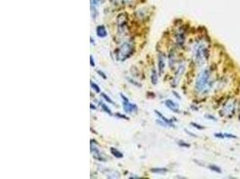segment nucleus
Here are the masks:
<instances>
[{
	"instance_id": "1",
	"label": "nucleus",
	"mask_w": 240,
	"mask_h": 179,
	"mask_svg": "<svg viewBox=\"0 0 240 179\" xmlns=\"http://www.w3.org/2000/svg\"><path fill=\"white\" fill-rule=\"evenodd\" d=\"M211 72L209 69L201 70L195 80V89L199 93L205 94L210 92L212 87V80L211 76Z\"/></svg>"
},
{
	"instance_id": "2",
	"label": "nucleus",
	"mask_w": 240,
	"mask_h": 179,
	"mask_svg": "<svg viewBox=\"0 0 240 179\" xmlns=\"http://www.w3.org/2000/svg\"><path fill=\"white\" fill-rule=\"evenodd\" d=\"M208 48L204 42L202 41H198L193 45V56L195 63L198 65H203L206 62L208 58Z\"/></svg>"
},
{
	"instance_id": "3",
	"label": "nucleus",
	"mask_w": 240,
	"mask_h": 179,
	"mask_svg": "<svg viewBox=\"0 0 240 179\" xmlns=\"http://www.w3.org/2000/svg\"><path fill=\"white\" fill-rule=\"evenodd\" d=\"M134 42L133 40H127L123 42L116 50V59L120 62H123L128 59L134 52Z\"/></svg>"
},
{
	"instance_id": "4",
	"label": "nucleus",
	"mask_w": 240,
	"mask_h": 179,
	"mask_svg": "<svg viewBox=\"0 0 240 179\" xmlns=\"http://www.w3.org/2000/svg\"><path fill=\"white\" fill-rule=\"evenodd\" d=\"M236 100L230 99L223 107V109H222V110L220 111V115L222 116H226V117L230 118L236 111Z\"/></svg>"
},
{
	"instance_id": "5",
	"label": "nucleus",
	"mask_w": 240,
	"mask_h": 179,
	"mask_svg": "<svg viewBox=\"0 0 240 179\" xmlns=\"http://www.w3.org/2000/svg\"><path fill=\"white\" fill-rule=\"evenodd\" d=\"M120 96H121V99H123V110L125 111V113L131 114L133 112L138 111V107H137L136 104L130 103L129 99L125 95H123V93L120 94Z\"/></svg>"
},
{
	"instance_id": "6",
	"label": "nucleus",
	"mask_w": 240,
	"mask_h": 179,
	"mask_svg": "<svg viewBox=\"0 0 240 179\" xmlns=\"http://www.w3.org/2000/svg\"><path fill=\"white\" fill-rule=\"evenodd\" d=\"M127 14L126 13H121L119 14L117 17V28H118V32L119 34H123L126 31L127 28Z\"/></svg>"
},
{
	"instance_id": "7",
	"label": "nucleus",
	"mask_w": 240,
	"mask_h": 179,
	"mask_svg": "<svg viewBox=\"0 0 240 179\" xmlns=\"http://www.w3.org/2000/svg\"><path fill=\"white\" fill-rule=\"evenodd\" d=\"M91 154L93 158L98 161H102V162H105V158H104L101 154V151L98 150V148L95 145H93V142L91 141Z\"/></svg>"
},
{
	"instance_id": "8",
	"label": "nucleus",
	"mask_w": 240,
	"mask_h": 179,
	"mask_svg": "<svg viewBox=\"0 0 240 179\" xmlns=\"http://www.w3.org/2000/svg\"><path fill=\"white\" fill-rule=\"evenodd\" d=\"M176 41L179 47H183L185 42V31L183 29H179L176 32Z\"/></svg>"
},
{
	"instance_id": "9",
	"label": "nucleus",
	"mask_w": 240,
	"mask_h": 179,
	"mask_svg": "<svg viewBox=\"0 0 240 179\" xmlns=\"http://www.w3.org/2000/svg\"><path fill=\"white\" fill-rule=\"evenodd\" d=\"M158 72L159 75H163L164 70L165 67V57L163 53L158 54Z\"/></svg>"
},
{
	"instance_id": "10",
	"label": "nucleus",
	"mask_w": 240,
	"mask_h": 179,
	"mask_svg": "<svg viewBox=\"0 0 240 179\" xmlns=\"http://www.w3.org/2000/svg\"><path fill=\"white\" fill-rule=\"evenodd\" d=\"M165 105L168 107V109L173 111L175 113H179V106L177 103H176L175 101H173L172 99H166L165 100Z\"/></svg>"
},
{
	"instance_id": "11",
	"label": "nucleus",
	"mask_w": 240,
	"mask_h": 179,
	"mask_svg": "<svg viewBox=\"0 0 240 179\" xmlns=\"http://www.w3.org/2000/svg\"><path fill=\"white\" fill-rule=\"evenodd\" d=\"M183 72H184V65H180L178 67V69L176 70L175 77H174V86H176L178 83V82L180 81V78H181L182 75L183 74Z\"/></svg>"
},
{
	"instance_id": "12",
	"label": "nucleus",
	"mask_w": 240,
	"mask_h": 179,
	"mask_svg": "<svg viewBox=\"0 0 240 179\" xmlns=\"http://www.w3.org/2000/svg\"><path fill=\"white\" fill-rule=\"evenodd\" d=\"M96 35L99 38H105L107 36V31L104 25H99L96 27Z\"/></svg>"
},
{
	"instance_id": "13",
	"label": "nucleus",
	"mask_w": 240,
	"mask_h": 179,
	"mask_svg": "<svg viewBox=\"0 0 240 179\" xmlns=\"http://www.w3.org/2000/svg\"><path fill=\"white\" fill-rule=\"evenodd\" d=\"M154 111H155V113L158 115V117H159V118H160L162 121L165 122V123H166V124L169 125V127H175V124L172 123V121L169 120V119H167V118H166V117H165V116H164L162 113H160V112H159V111H158V110H154Z\"/></svg>"
},
{
	"instance_id": "14",
	"label": "nucleus",
	"mask_w": 240,
	"mask_h": 179,
	"mask_svg": "<svg viewBox=\"0 0 240 179\" xmlns=\"http://www.w3.org/2000/svg\"><path fill=\"white\" fill-rule=\"evenodd\" d=\"M105 174V175L108 178H119L120 177V173L115 171V170H112V169H106V171L104 172Z\"/></svg>"
},
{
	"instance_id": "15",
	"label": "nucleus",
	"mask_w": 240,
	"mask_h": 179,
	"mask_svg": "<svg viewBox=\"0 0 240 179\" xmlns=\"http://www.w3.org/2000/svg\"><path fill=\"white\" fill-rule=\"evenodd\" d=\"M150 80H151V82L152 84L156 85L158 83V73H157V70L155 68L152 69V72H151V75H150Z\"/></svg>"
},
{
	"instance_id": "16",
	"label": "nucleus",
	"mask_w": 240,
	"mask_h": 179,
	"mask_svg": "<svg viewBox=\"0 0 240 179\" xmlns=\"http://www.w3.org/2000/svg\"><path fill=\"white\" fill-rule=\"evenodd\" d=\"M167 171L168 170L165 168H154L150 169V172L154 174H165Z\"/></svg>"
},
{
	"instance_id": "17",
	"label": "nucleus",
	"mask_w": 240,
	"mask_h": 179,
	"mask_svg": "<svg viewBox=\"0 0 240 179\" xmlns=\"http://www.w3.org/2000/svg\"><path fill=\"white\" fill-rule=\"evenodd\" d=\"M111 153H112L115 158H123V152L119 151L118 150H116V149H114V148H111Z\"/></svg>"
},
{
	"instance_id": "18",
	"label": "nucleus",
	"mask_w": 240,
	"mask_h": 179,
	"mask_svg": "<svg viewBox=\"0 0 240 179\" xmlns=\"http://www.w3.org/2000/svg\"><path fill=\"white\" fill-rule=\"evenodd\" d=\"M99 104H100V107H101V109L104 110L105 113H107L108 115H110V116H112V111H111V109H109L108 107V106L106 105V104H105V103H102V102H99Z\"/></svg>"
},
{
	"instance_id": "19",
	"label": "nucleus",
	"mask_w": 240,
	"mask_h": 179,
	"mask_svg": "<svg viewBox=\"0 0 240 179\" xmlns=\"http://www.w3.org/2000/svg\"><path fill=\"white\" fill-rule=\"evenodd\" d=\"M90 85H91V87H92V89L93 90H95V92H97V93H101V89H100V87L96 84V83H95L93 81H91L90 82Z\"/></svg>"
},
{
	"instance_id": "20",
	"label": "nucleus",
	"mask_w": 240,
	"mask_h": 179,
	"mask_svg": "<svg viewBox=\"0 0 240 179\" xmlns=\"http://www.w3.org/2000/svg\"><path fill=\"white\" fill-rule=\"evenodd\" d=\"M97 11H96V8H95V6H94L93 4H91V14H92V18L93 19H96L97 17Z\"/></svg>"
},
{
	"instance_id": "21",
	"label": "nucleus",
	"mask_w": 240,
	"mask_h": 179,
	"mask_svg": "<svg viewBox=\"0 0 240 179\" xmlns=\"http://www.w3.org/2000/svg\"><path fill=\"white\" fill-rule=\"evenodd\" d=\"M209 168H210L211 170H212V171L216 172V173H219V174H221V173H222L221 168H220L219 167H218V166H215V165H210V166H209Z\"/></svg>"
},
{
	"instance_id": "22",
	"label": "nucleus",
	"mask_w": 240,
	"mask_h": 179,
	"mask_svg": "<svg viewBox=\"0 0 240 179\" xmlns=\"http://www.w3.org/2000/svg\"><path fill=\"white\" fill-rule=\"evenodd\" d=\"M105 0H91V4H93L95 6H102V4L105 3Z\"/></svg>"
},
{
	"instance_id": "23",
	"label": "nucleus",
	"mask_w": 240,
	"mask_h": 179,
	"mask_svg": "<svg viewBox=\"0 0 240 179\" xmlns=\"http://www.w3.org/2000/svg\"><path fill=\"white\" fill-rule=\"evenodd\" d=\"M175 52L174 51H171L170 54H169V64H170V66H172V65H174V60H175Z\"/></svg>"
},
{
	"instance_id": "24",
	"label": "nucleus",
	"mask_w": 240,
	"mask_h": 179,
	"mask_svg": "<svg viewBox=\"0 0 240 179\" xmlns=\"http://www.w3.org/2000/svg\"><path fill=\"white\" fill-rule=\"evenodd\" d=\"M101 96H102V98H104V99H105V100H106L108 103H110V104H113V101H112V100L110 99V97H109L108 95H106L105 93H104V92H101Z\"/></svg>"
},
{
	"instance_id": "25",
	"label": "nucleus",
	"mask_w": 240,
	"mask_h": 179,
	"mask_svg": "<svg viewBox=\"0 0 240 179\" xmlns=\"http://www.w3.org/2000/svg\"><path fill=\"white\" fill-rule=\"evenodd\" d=\"M178 145H179L180 147H183V148H189V147H190V144H189V143H186V142H184V141H178Z\"/></svg>"
},
{
	"instance_id": "26",
	"label": "nucleus",
	"mask_w": 240,
	"mask_h": 179,
	"mask_svg": "<svg viewBox=\"0 0 240 179\" xmlns=\"http://www.w3.org/2000/svg\"><path fill=\"white\" fill-rule=\"evenodd\" d=\"M97 74L102 78V79H105V80H106L107 79V76H106V75L104 73V72L102 71H101V70H97Z\"/></svg>"
},
{
	"instance_id": "27",
	"label": "nucleus",
	"mask_w": 240,
	"mask_h": 179,
	"mask_svg": "<svg viewBox=\"0 0 240 179\" xmlns=\"http://www.w3.org/2000/svg\"><path fill=\"white\" fill-rule=\"evenodd\" d=\"M224 134V137L225 138H229V139H236V135H234V134H227V133H225V134Z\"/></svg>"
},
{
	"instance_id": "28",
	"label": "nucleus",
	"mask_w": 240,
	"mask_h": 179,
	"mask_svg": "<svg viewBox=\"0 0 240 179\" xmlns=\"http://www.w3.org/2000/svg\"><path fill=\"white\" fill-rule=\"evenodd\" d=\"M191 124L193 125V127H195V128H197V129H199V130H202V129H204V127H203V126H201L200 124H196V123H191Z\"/></svg>"
},
{
	"instance_id": "29",
	"label": "nucleus",
	"mask_w": 240,
	"mask_h": 179,
	"mask_svg": "<svg viewBox=\"0 0 240 179\" xmlns=\"http://www.w3.org/2000/svg\"><path fill=\"white\" fill-rule=\"evenodd\" d=\"M116 116H119L120 118H123V119H126V120H129V119H130L128 116H124V115H122V114H120V113L116 114Z\"/></svg>"
},
{
	"instance_id": "30",
	"label": "nucleus",
	"mask_w": 240,
	"mask_h": 179,
	"mask_svg": "<svg viewBox=\"0 0 240 179\" xmlns=\"http://www.w3.org/2000/svg\"><path fill=\"white\" fill-rule=\"evenodd\" d=\"M214 136H215V137H217V138H220V139H223V138H225L223 134H214Z\"/></svg>"
},
{
	"instance_id": "31",
	"label": "nucleus",
	"mask_w": 240,
	"mask_h": 179,
	"mask_svg": "<svg viewBox=\"0 0 240 179\" xmlns=\"http://www.w3.org/2000/svg\"><path fill=\"white\" fill-rule=\"evenodd\" d=\"M90 65H91L92 67H95V60H94V58H93V56H90Z\"/></svg>"
},
{
	"instance_id": "32",
	"label": "nucleus",
	"mask_w": 240,
	"mask_h": 179,
	"mask_svg": "<svg viewBox=\"0 0 240 179\" xmlns=\"http://www.w3.org/2000/svg\"><path fill=\"white\" fill-rule=\"evenodd\" d=\"M205 116L208 117V119H211V120H214V121H216V120H217V119H216V118H215L213 116H211V115H206Z\"/></svg>"
},
{
	"instance_id": "33",
	"label": "nucleus",
	"mask_w": 240,
	"mask_h": 179,
	"mask_svg": "<svg viewBox=\"0 0 240 179\" xmlns=\"http://www.w3.org/2000/svg\"><path fill=\"white\" fill-rule=\"evenodd\" d=\"M185 132H186V133H187L188 134H190V135H192V136H194V137H196V135H195V134H192L191 132H189V131H187V130H185Z\"/></svg>"
},
{
	"instance_id": "34",
	"label": "nucleus",
	"mask_w": 240,
	"mask_h": 179,
	"mask_svg": "<svg viewBox=\"0 0 240 179\" xmlns=\"http://www.w3.org/2000/svg\"><path fill=\"white\" fill-rule=\"evenodd\" d=\"M90 107H91V109H95V107L93 106V104H90Z\"/></svg>"
}]
</instances>
